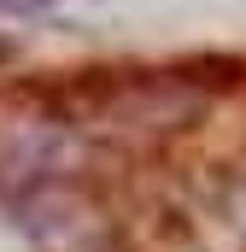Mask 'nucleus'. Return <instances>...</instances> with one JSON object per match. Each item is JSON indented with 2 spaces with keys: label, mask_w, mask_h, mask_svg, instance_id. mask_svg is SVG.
<instances>
[{
  "label": "nucleus",
  "mask_w": 246,
  "mask_h": 252,
  "mask_svg": "<svg viewBox=\"0 0 246 252\" xmlns=\"http://www.w3.org/2000/svg\"><path fill=\"white\" fill-rule=\"evenodd\" d=\"M41 6H53V0H0V12H41Z\"/></svg>",
  "instance_id": "obj_1"
}]
</instances>
